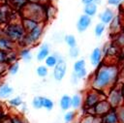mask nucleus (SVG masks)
<instances>
[{
  "mask_svg": "<svg viewBox=\"0 0 124 123\" xmlns=\"http://www.w3.org/2000/svg\"><path fill=\"white\" fill-rule=\"evenodd\" d=\"M59 105H60V108L62 110L64 111H67L69 110L71 108H72V99L69 95H63L61 98H60V101H59Z\"/></svg>",
  "mask_w": 124,
  "mask_h": 123,
  "instance_id": "obj_19",
  "label": "nucleus"
},
{
  "mask_svg": "<svg viewBox=\"0 0 124 123\" xmlns=\"http://www.w3.org/2000/svg\"><path fill=\"white\" fill-rule=\"evenodd\" d=\"M0 123H12V121H11V118L10 119H6V120H4V118H3V121L0 122Z\"/></svg>",
  "mask_w": 124,
  "mask_h": 123,
  "instance_id": "obj_44",
  "label": "nucleus"
},
{
  "mask_svg": "<svg viewBox=\"0 0 124 123\" xmlns=\"http://www.w3.org/2000/svg\"><path fill=\"white\" fill-rule=\"evenodd\" d=\"M20 22H21V25H22V27H23L25 33L30 32L32 29H34V28L40 23V21H37V20L32 19V18H29V17H23ZM41 22H42V21H41Z\"/></svg>",
  "mask_w": 124,
  "mask_h": 123,
  "instance_id": "obj_14",
  "label": "nucleus"
},
{
  "mask_svg": "<svg viewBox=\"0 0 124 123\" xmlns=\"http://www.w3.org/2000/svg\"><path fill=\"white\" fill-rule=\"evenodd\" d=\"M36 74L40 77H46L48 75V68L46 65H40L36 69Z\"/></svg>",
  "mask_w": 124,
  "mask_h": 123,
  "instance_id": "obj_28",
  "label": "nucleus"
},
{
  "mask_svg": "<svg viewBox=\"0 0 124 123\" xmlns=\"http://www.w3.org/2000/svg\"><path fill=\"white\" fill-rule=\"evenodd\" d=\"M71 99H72V108L74 109H78L82 104V97L80 96V94L77 93L73 97H71Z\"/></svg>",
  "mask_w": 124,
  "mask_h": 123,
  "instance_id": "obj_23",
  "label": "nucleus"
},
{
  "mask_svg": "<svg viewBox=\"0 0 124 123\" xmlns=\"http://www.w3.org/2000/svg\"><path fill=\"white\" fill-rule=\"evenodd\" d=\"M98 11V6L95 3H89V4H85L84 8H83V14L93 17L94 15H96Z\"/></svg>",
  "mask_w": 124,
  "mask_h": 123,
  "instance_id": "obj_22",
  "label": "nucleus"
},
{
  "mask_svg": "<svg viewBox=\"0 0 124 123\" xmlns=\"http://www.w3.org/2000/svg\"><path fill=\"white\" fill-rule=\"evenodd\" d=\"M42 107L44 108H46V110H51L54 107V104H53V101L47 97H42Z\"/></svg>",
  "mask_w": 124,
  "mask_h": 123,
  "instance_id": "obj_25",
  "label": "nucleus"
},
{
  "mask_svg": "<svg viewBox=\"0 0 124 123\" xmlns=\"http://www.w3.org/2000/svg\"><path fill=\"white\" fill-rule=\"evenodd\" d=\"M95 120H96V116L94 115H86L84 116L79 123H95Z\"/></svg>",
  "mask_w": 124,
  "mask_h": 123,
  "instance_id": "obj_36",
  "label": "nucleus"
},
{
  "mask_svg": "<svg viewBox=\"0 0 124 123\" xmlns=\"http://www.w3.org/2000/svg\"><path fill=\"white\" fill-rule=\"evenodd\" d=\"M22 103H23V101H22L21 97H19V96L14 97V98H12V99L9 100V104H10V106L15 107V108L20 107V106L22 105Z\"/></svg>",
  "mask_w": 124,
  "mask_h": 123,
  "instance_id": "obj_31",
  "label": "nucleus"
},
{
  "mask_svg": "<svg viewBox=\"0 0 124 123\" xmlns=\"http://www.w3.org/2000/svg\"><path fill=\"white\" fill-rule=\"evenodd\" d=\"M121 91H122V95H123V98H124V85L121 87Z\"/></svg>",
  "mask_w": 124,
  "mask_h": 123,
  "instance_id": "obj_47",
  "label": "nucleus"
},
{
  "mask_svg": "<svg viewBox=\"0 0 124 123\" xmlns=\"http://www.w3.org/2000/svg\"><path fill=\"white\" fill-rule=\"evenodd\" d=\"M92 23V17L85 15V14H82L79 15V17L78 18V21H77V30L79 32V33H83L84 31H86L89 26L91 25Z\"/></svg>",
  "mask_w": 124,
  "mask_h": 123,
  "instance_id": "obj_8",
  "label": "nucleus"
},
{
  "mask_svg": "<svg viewBox=\"0 0 124 123\" xmlns=\"http://www.w3.org/2000/svg\"><path fill=\"white\" fill-rule=\"evenodd\" d=\"M74 73L78 76V77L79 79H81V78H83V77H85L87 76V70H86V68H83V69H81V70H79L78 72H74Z\"/></svg>",
  "mask_w": 124,
  "mask_h": 123,
  "instance_id": "obj_37",
  "label": "nucleus"
},
{
  "mask_svg": "<svg viewBox=\"0 0 124 123\" xmlns=\"http://www.w3.org/2000/svg\"><path fill=\"white\" fill-rule=\"evenodd\" d=\"M28 2H41L40 0H27Z\"/></svg>",
  "mask_w": 124,
  "mask_h": 123,
  "instance_id": "obj_46",
  "label": "nucleus"
},
{
  "mask_svg": "<svg viewBox=\"0 0 124 123\" xmlns=\"http://www.w3.org/2000/svg\"><path fill=\"white\" fill-rule=\"evenodd\" d=\"M3 35L11 39L16 44L19 45L25 35V31L21 25V22H10L3 29Z\"/></svg>",
  "mask_w": 124,
  "mask_h": 123,
  "instance_id": "obj_3",
  "label": "nucleus"
},
{
  "mask_svg": "<svg viewBox=\"0 0 124 123\" xmlns=\"http://www.w3.org/2000/svg\"><path fill=\"white\" fill-rule=\"evenodd\" d=\"M122 5H123V6H124V1H123V3H122Z\"/></svg>",
  "mask_w": 124,
  "mask_h": 123,
  "instance_id": "obj_50",
  "label": "nucleus"
},
{
  "mask_svg": "<svg viewBox=\"0 0 124 123\" xmlns=\"http://www.w3.org/2000/svg\"><path fill=\"white\" fill-rule=\"evenodd\" d=\"M81 3H82L83 5L89 4V3H94V0H81Z\"/></svg>",
  "mask_w": 124,
  "mask_h": 123,
  "instance_id": "obj_41",
  "label": "nucleus"
},
{
  "mask_svg": "<svg viewBox=\"0 0 124 123\" xmlns=\"http://www.w3.org/2000/svg\"><path fill=\"white\" fill-rule=\"evenodd\" d=\"M117 117H118V122L119 123H124V105H121L117 108H115Z\"/></svg>",
  "mask_w": 124,
  "mask_h": 123,
  "instance_id": "obj_32",
  "label": "nucleus"
},
{
  "mask_svg": "<svg viewBox=\"0 0 124 123\" xmlns=\"http://www.w3.org/2000/svg\"><path fill=\"white\" fill-rule=\"evenodd\" d=\"M44 29H45V21H42L34 29H32L30 32L25 33V35H24L23 39L21 40V42L19 43V45L21 46H28L29 47L31 46L38 44L42 38V35L44 33Z\"/></svg>",
  "mask_w": 124,
  "mask_h": 123,
  "instance_id": "obj_4",
  "label": "nucleus"
},
{
  "mask_svg": "<svg viewBox=\"0 0 124 123\" xmlns=\"http://www.w3.org/2000/svg\"><path fill=\"white\" fill-rule=\"evenodd\" d=\"M16 45L8 37L2 35L0 36V49L4 51H13L16 50Z\"/></svg>",
  "mask_w": 124,
  "mask_h": 123,
  "instance_id": "obj_11",
  "label": "nucleus"
},
{
  "mask_svg": "<svg viewBox=\"0 0 124 123\" xmlns=\"http://www.w3.org/2000/svg\"><path fill=\"white\" fill-rule=\"evenodd\" d=\"M102 93H103L102 91H99V90L92 88V90L88 91L86 94V97L84 100V106L86 108H93L100 100L103 99L104 95Z\"/></svg>",
  "mask_w": 124,
  "mask_h": 123,
  "instance_id": "obj_6",
  "label": "nucleus"
},
{
  "mask_svg": "<svg viewBox=\"0 0 124 123\" xmlns=\"http://www.w3.org/2000/svg\"><path fill=\"white\" fill-rule=\"evenodd\" d=\"M40 1H41L42 3H45V0H40Z\"/></svg>",
  "mask_w": 124,
  "mask_h": 123,
  "instance_id": "obj_49",
  "label": "nucleus"
},
{
  "mask_svg": "<svg viewBox=\"0 0 124 123\" xmlns=\"http://www.w3.org/2000/svg\"><path fill=\"white\" fill-rule=\"evenodd\" d=\"M124 0H107V3L109 5V6H112V7H118L120 5H122Z\"/></svg>",
  "mask_w": 124,
  "mask_h": 123,
  "instance_id": "obj_38",
  "label": "nucleus"
},
{
  "mask_svg": "<svg viewBox=\"0 0 124 123\" xmlns=\"http://www.w3.org/2000/svg\"><path fill=\"white\" fill-rule=\"evenodd\" d=\"M11 121H12V123H24V122L21 120V118L16 117V116L11 117Z\"/></svg>",
  "mask_w": 124,
  "mask_h": 123,
  "instance_id": "obj_40",
  "label": "nucleus"
},
{
  "mask_svg": "<svg viewBox=\"0 0 124 123\" xmlns=\"http://www.w3.org/2000/svg\"><path fill=\"white\" fill-rule=\"evenodd\" d=\"M57 9L52 5V3H45V15L46 20H49L55 17Z\"/></svg>",
  "mask_w": 124,
  "mask_h": 123,
  "instance_id": "obj_16",
  "label": "nucleus"
},
{
  "mask_svg": "<svg viewBox=\"0 0 124 123\" xmlns=\"http://www.w3.org/2000/svg\"><path fill=\"white\" fill-rule=\"evenodd\" d=\"M123 73H124V67H123Z\"/></svg>",
  "mask_w": 124,
  "mask_h": 123,
  "instance_id": "obj_52",
  "label": "nucleus"
},
{
  "mask_svg": "<svg viewBox=\"0 0 124 123\" xmlns=\"http://www.w3.org/2000/svg\"><path fill=\"white\" fill-rule=\"evenodd\" d=\"M94 3H95L97 6H99V5L102 4V0H94Z\"/></svg>",
  "mask_w": 124,
  "mask_h": 123,
  "instance_id": "obj_43",
  "label": "nucleus"
},
{
  "mask_svg": "<svg viewBox=\"0 0 124 123\" xmlns=\"http://www.w3.org/2000/svg\"><path fill=\"white\" fill-rule=\"evenodd\" d=\"M107 100L108 101V103L110 104L111 108H113L123 105L124 98H123V95H122L121 88L111 87L109 89V93L108 95V99Z\"/></svg>",
  "mask_w": 124,
  "mask_h": 123,
  "instance_id": "obj_5",
  "label": "nucleus"
},
{
  "mask_svg": "<svg viewBox=\"0 0 124 123\" xmlns=\"http://www.w3.org/2000/svg\"><path fill=\"white\" fill-rule=\"evenodd\" d=\"M14 92V88L10 86L8 83H1L0 84V99L4 100L9 98Z\"/></svg>",
  "mask_w": 124,
  "mask_h": 123,
  "instance_id": "obj_17",
  "label": "nucleus"
},
{
  "mask_svg": "<svg viewBox=\"0 0 124 123\" xmlns=\"http://www.w3.org/2000/svg\"><path fill=\"white\" fill-rule=\"evenodd\" d=\"M4 118V111H3V109L0 108V120H2Z\"/></svg>",
  "mask_w": 124,
  "mask_h": 123,
  "instance_id": "obj_42",
  "label": "nucleus"
},
{
  "mask_svg": "<svg viewBox=\"0 0 124 123\" xmlns=\"http://www.w3.org/2000/svg\"><path fill=\"white\" fill-rule=\"evenodd\" d=\"M49 53H50V47H49L48 44L44 43V44L40 46V48H39V50H38V52H37V54H36V58H37L38 61L42 62V61H44V60L46 58V56H47Z\"/></svg>",
  "mask_w": 124,
  "mask_h": 123,
  "instance_id": "obj_15",
  "label": "nucleus"
},
{
  "mask_svg": "<svg viewBox=\"0 0 124 123\" xmlns=\"http://www.w3.org/2000/svg\"><path fill=\"white\" fill-rule=\"evenodd\" d=\"M109 25V30L111 33H118L120 32V28H121V21L120 18L117 15H115V16L112 18V20L108 23Z\"/></svg>",
  "mask_w": 124,
  "mask_h": 123,
  "instance_id": "obj_20",
  "label": "nucleus"
},
{
  "mask_svg": "<svg viewBox=\"0 0 124 123\" xmlns=\"http://www.w3.org/2000/svg\"><path fill=\"white\" fill-rule=\"evenodd\" d=\"M97 71L92 78V88L105 91L110 89L118 79L119 70L118 67L114 64H100L97 67Z\"/></svg>",
  "mask_w": 124,
  "mask_h": 123,
  "instance_id": "obj_1",
  "label": "nucleus"
},
{
  "mask_svg": "<svg viewBox=\"0 0 124 123\" xmlns=\"http://www.w3.org/2000/svg\"><path fill=\"white\" fill-rule=\"evenodd\" d=\"M54 0H45V3H52Z\"/></svg>",
  "mask_w": 124,
  "mask_h": 123,
  "instance_id": "obj_45",
  "label": "nucleus"
},
{
  "mask_svg": "<svg viewBox=\"0 0 124 123\" xmlns=\"http://www.w3.org/2000/svg\"><path fill=\"white\" fill-rule=\"evenodd\" d=\"M114 16H115V12L110 8H106L102 13H100L99 19H100V22L107 25L112 20Z\"/></svg>",
  "mask_w": 124,
  "mask_h": 123,
  "instance_id": "obj_12",
  "label": "nucleus"
},
{
  "mask_svg": "<svg viewBox=\"0 0 124 123\" xmlns=\"http://www.w3.org/2000/svg\"><path fill=\"white\" fill-rule=\"evenodd\" d=\"M78 80H79V78H78V76L73 72V73H72V76H71V82L74 83V84H77V83L78 82Z\"/></svg>",
  "mask_w": 124,
  "mask_h": 123,
  "instance_id": "obj_39",
  "label": "nucleus"
},
{
  "mask_svg": "<svg viewBox=\"0 0 124 123\" xmlns=\"http://www.w3.org/2000/svg\"><path fill=\"white\" fill-rule=\"evenodd\" d=\"M76 117V112L73 110H67V112L64 114V121L65 123H71Z\"/></svg>",
  "mask_w": 124,
  "mask_h": 123,
  "instance_id": "obj_33",
  "label": "nucleus"
},
{
  "mask_svg": "<svg viewBox=\"0 0 124 123\" xmlns=\"http://www.w3.org/2000/svg\"><path fill=\"white\" fill-rule=\"evenodd\" d=\"M3 35V31H2V29L0 28V36H2Z\"/></svg>",
  "mask_w": 124,
  "mask_h": 123,
  "instance_id": "obj_48",
  "label": "nucleus"
},
{
  "mask_svg": "<svg viewBox=\"0 0 124 123\" xmlns=\"http://www.w3.org/2000/svg\"><path fill=\"white\" fill-rule=\"evenodd\" d=\"M0 84H1V78H0Z\"/></svg>",
  "mask_w": 124,
  "mask_h": 123,
  "instance_id": "obj_51",
  "label": "nucleus"
},
{
  "mask_svg": "<svg viewBox=\"0 0 124 123\" xmlns=\"http://www.w3.org/2000/svg\"><path fill=\"white\" fill-rule=\"evenodd\" d=\"M79 55V48L78 47V46H73V47H69V56L73 59L78 58Z\"/></svg>",
  "mask_w": 124,
  "mask_h": 123,
  "instance_id": "obj_34",
  "label": "nucleus"
},
{
  "mask_svg": "<svg viewBox=\"0 0 124 123\" xmlns=\"http://www.w3.org/2000/svg\"><path fill=\"white\" fill-rule=\"evenodd\" d=\"M0 7H1V3H0Z\"/></svg>",
  "mask_w": 124,
  "mask_h": 123,
  "instance_id": "obj_53",
  "label": "nucleus"
},
{
  "mask_svg": "<svg viewBox=\"0 0 124 123\" xmlns=\"http://www.w3.org/2000/svg\"><path fill=\"white\" fill-rule=\"evenodd\" d=\"M23 17H29L37 21H46L45 3L42 2H27L24 8L20 11Z\"/></svg>",
  "mask_w": 124,
  "mask_h": 123,
  "instance_id": "obj_2",
  "label": "nucleus"
},
{
  "mask_svg": "<svg viewBox=\"0 0 124 123\" xmlns=\"http://www.w3.org/2000/svg\"><path fill=\"white\" fill-rule=\"evenodd\" d=\"M111 108L110 104L108 103V100L106 99H102L100 100L94 107H93V109H94V114L97 115V116H102L104 115L105 113H107Z\"/></svg>",
  "mask_w": 124,
  "mask_h": 123,
  "instance_id": "obj_9",
  "label": "nucleus"
},
{
  "mask_svg": "<svg viewBox=\"0 0 124 123\" xmlns=\"http://www.w3.org/2000/svg\"><path fill=\"white\" fill-rule=\"evenodd\" d=\"M83 68H86V62L84 59H78L74 63L73 66V72H78Z\"/></svg>",
  "mask_w": 124,
  "mask_h": 123,
  "instance_id": "obj_30",
  "label": "nucleus"
},
{
  "mask_svg": "<svg viewBox=\"0 0 124 123\" xmlns=\"http://www.w3.org/2000/svg\"><path fill=\"white\" fill-rule=\"evenodd\" d=\"M63 39H64V42L66 43V45H67L69 47H73V46H76L78 45L76 37H75L74 35H72V34L65 35Z\"/></svg>",
  "mask_w": 124,
  "mask_h": 123,
  "instance_id": "obj_24",
  "label": "nucleus"
},
{
  "mask_svg": "<svg viewBox=\"0 0 124 123\" xmlns=\"http://www.w3.org/2000/svg\"><path fill=\"white\" fill-rule=\"evenodd\" d=\"M114 45L118 47H124V32H118L116 33Z\"/></svg>",
  "mask_w": 124,
  "mask_h": 123,
  "instance_id": "obj_29",
  "label": "nucleus"
},
{
  "mask_svg": "<svg viewBox=\"0 0 124 123\" xmlns=\"http://www.w3.org/2000/svg\"><path fill=\"white\" fill-rule=\"evenodd\" d=\"M17 55L18 57H20L22 60L24 61H30L32 59V53H31V49L28 46H21V48L17 51Z\"/></svg>",
  "mask_w": 124,
  "mask_h": 123,
  "instance_id": "obj_18",
  "label": "nucleus"
},
{
  "mask_svg": "<svg viewBox=\"0 0 124 123\" xmlns=\"http://www.w3.org/2000/svg\"><path fill=\"white\" fill-rule=\"evenodd\" d=\"M7 71H8L9 74L12 75V76L16 75V74L18 73V71H19V63H18L17 61H15V62H13V63H10L9 66H8V70H7Z\"/></svg>",
  "mask_w": 124,
  "mask_h": 123,
  "instance_id": "obj_26",
  "label": "nucleus"
},
{
  "mask_svg": "<svg viewBox=\"0 0 124 123\" xmlns=\"http://www.w3.org/2000/svg\"><path fill=\"white\" fill-rule=\"evenodd\" d=\"M102 59H103V52H102V48L101 47H95L90 55H89V61H90V64L94 67H98L101 63H102Z\"/></svg>",
  "mask_w": 124,
  "mask_h": 123,
  "instance_id": "obj_10",
  "label": "nucleus"
},
{
  "mask_svg": "<svg viewBox=\"0 0 124 123\" xmlns=\"http://www.w3.org/2000/svg\"><path fill=\"white\" fill-rule=\"evenodd\" d=\"M60 58H61V56L58 55L57 53H55V54H48L46 56V58L44 60L45 61V65L47 68H53Z\"/></svg>",
  "mask_w": 124,
  "mask_h": 123,
  "instance_id": "obj_21",
  "label": "nucleus"
},
{
  "mask_svg": "<svg viewBox=\"0 0 124 123\" xmlns=\"http://www.w3.org/2000/svg\"><path fill=\"white\" fill-rule=\"evenodd\" d=\"M32 106L33 108H35L36 109H40L42 108V96H36L33 98L32 100Z\"/></svg>",
  "mask_w": 124,
  "mask_h": 123,
  "instance_id": "obj_35",
  "label": "nucleus"
},
{
  "mask_svg": "<svg viewBox=\"0 0 124 123\" xmlns=\"http://www.w3.org/2000/svg\"><path fill=\"white\" fill-rule=\"evenodd\" d=\"M67 73V63L61 57L53 67V77L56 81H61Z\"/></svg>",
  "mask_w": 124,
  "mask_h": 123,
  "instance_id": "obj_7",
  "label": "nucleus"
},
{
  "mask_svg": "<svg viewBox=\"0 0 124 123\" xmlns=\"http://www.w3.org/2000/svg\"><path fill=\"white\" fill-rule=\"evenodd\" d=\"M101 122L102 123H119L117 113H116V109L112 108L107 113L102 115L101 116Z\"/></svg>",
  "mask_w": 124,
  "mask_h": 123,
  "instance_id": "obj_13",
  "label": "nucleus"
},
{
  "mask_svg": "<svg viewBox=\"0 0 124 123\" xmlns=\"http://www.w3.org/2000/svg\"><path fill=\"white\" fill-rule=\"evenodd\" d=\"M106 30V24L102 22H98L94 27V34L96 37H101Z\"/></svg>",
  "mask_w": 124,
  "mask_h": 123,
  "instance_id": "obj_27",
  "label": "nucleus"
}]
</instances>
